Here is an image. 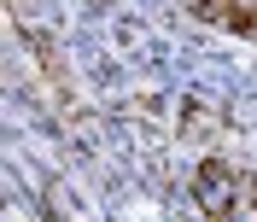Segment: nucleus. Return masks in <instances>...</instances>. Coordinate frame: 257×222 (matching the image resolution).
Wrapping results in <instances>:
<instances>
[{
  "mask_svg": "<svg viewBox=\"0 0 257 222\" xmlns=\"http://www.w3.org/2000/svg\"><path fill=\"white\" fill-rule=\"evenodd\" d=\"M199 205L210 210V222H257V181H245L234 164H222V158H210V164H199Z\"/></svg>",
  "mask_w": 257,
  "mask_h": 222,
  "instance_id": "f257e3e1",
  "label": "nucleus"
}]
</instances>
